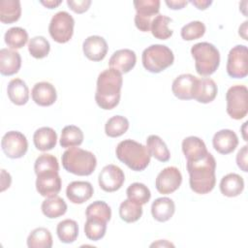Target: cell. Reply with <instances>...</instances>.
<instances>
[{"mask_svg":"<svg viewBox=\"0 0 248 248\" xmlns=\"http://www.w3.org/2000/svg\"><path fill=\"white\" fill-rule=\"evenodd\" d=\"M175 211V204L173 201L168 197L156 199L151 205L152 217L158 222L169 221Z\"/></svg>","mask_w":248,"mask_h":248,"instance_id":"cell-23","label":"cell"},{"mask_svg":"<svg viewBox=\"0 0 248 248\" xmlns=\"http://www.w3.org/2000/svg\"><path fill=\"white\" fill-rule=\"evenodd\" d=\"M29 248H50L52 246V236L50 232L43 227L34 229L27 237Z\"/></svg>","mask_w":248,"mask_h":248,"instance_id":"cell-32","label":"cell"},{"mask_svg":"<svg viewBox=\"0 0 248 248\" xmlns=\"http://www.w3.org/2000/svg\"><path fill=\"white\" fill-rule=\"evenodd\" d=\"M218 87L215 81L209 78H202L198 80L197 90L194 99L202 104L211 103L217 96Z\"/></svg>","mask_w":248,"mask_h":248,"instance_id":"cell-26","label":"cell"},{"mask_svg":"<svg viewBox=\"0 0 248 248\" xmlns=\"http://www.w3.org/2000/svg\"><path fill=\"white\" fill-rule=\"evenodd\" d=\"M247 156H248L247 145H244L236 154V164L238 168L244 172H247Z\"/></svg>","mask_w":248,"mask_h":248,"instance_id":"cell-45","label":"cell"},{"mask_svg":"<svg viewBox=\"0 0 248 248\" xmlns=\"http://www.w3.org/2000/svg\"><path fill=\"white\" fill-rule=\"evenodd\" d=\"M62 166L68 171L76 175H90L96 169L97 159L95 155L79 147H71L67 149L62 157Z\"/></svg>","mask_w":248,"mask_h":248,"instance_id":"cell-4","label":"cell"},{"mask_svg":"<svg viewBox=\"0 0 248 248\" xmlns=\"http://www.w3.org/2000/svg\"><path fill=\"white\" fill-rule=\"evenodd\" d=\"M125 181L123 170L112 164L105 166L99 173L98 182L102 190L108 193L119 190Z\"/></svg>","mask_w":248,"mask_h":248,"instance_id":"cell-12","label":"cell"},{"mask_svg":"<svg viewBox=\"0 0 248 248\" xmlns=\"http://www.w3.org/2000/svg\"><path fill=\"white\" fill-rule=\"evenodd\" d=\"M244 189V180L237 173H228L220 181L221 193L229 198L239 196Z\"/></svg>","mask_w":248,"mask_h":248,"instance_id":"cell-27","label":"cell"},{"mask_svg":"<svg viewBox=\"0 0 248 248\" xmlns=\"http://www.w3.org/2000/svg\"><path fill=\"white\" fill-rule=\"evenodd\" d=\"M62 186L58 171H44L37 174L36 189L37 192L46 198L56 196Z\"/></svg>","mask_w":248,"mask_h":248,"instance_id":"cell-14","label":"cell"},{"mask_svg":"<svg viewBox=\"0 0 248 248\" xmlns=\"http://www.w3.org/2000/svg\"><path fill=\"white\" fill-rule=\"evenodd\" d=\"M1 147L7 157L18 159L26 154L28 141L22 133L18 131H9L2 138Z\"/></svg>","mask_w":248,"mask_h":248,"instance_id":"cell-11","label":"cell"},{"mask_svg":"<svg viewBox=\"0 0 248 248\" xmlns=\"http://www.w3.org/2000/svg\"><path fill=\"white\" fill-rule=\"evenodd\" d=\"M50 50L49 42L43 36H36L28 43V51L34 58L42 59L48 55Z\"/></svg>","mask_w":248,"mask_h":248,"instance_id":"cell-40","label":"cell"},{"mask_svg":"<svg viewBox=\"0 0 248 248\" xmlns=\"http://www.w3.org/2000/svg\"><path fill=\"white\" fill-rule=\"evenodd\" d=\"M107 223L108 222L97 218H86L84 224V233L86 237L93 241H98L103 238L106 234Z\"/></svg>","mask_w":248,"mask_h":248,"instance_id":"cell-38","label":"cell"},{"mask_svg":"<svg viewBox=\"0 0 248 248\" xmlns=\"http://www.w3.org/2000/svg\"><path fill=\"white\" fill-rule=\"evenodd\" d=\"M181 182L180 170L176 167H167L157 175L155 186L160 194L169 195L175 192L180 187Z\"/></svg>","mask_w":248,"mask_h":248,"instance_id":"cell-13","label":"cell"},{"mask_svg":"<svg viewBox=\"0 0 248 248\" xmlns=\"http://www.w3.org/2000/svg\"><path fill=\"white\" fill-rule=\"evenodd\" d=\"M165 3L171 10H180V9H183L188 4V1H185V0H166Z\"/></svg>","mask_w":248,"mask_h":248,"instance_id":"cell-47","label":"cell"},{"mask_svg":"<svg viewBox=\"0 0 248 248\" xmlns=\"http://www.w3.org/2000/svg\"><path fill=\"white\" fill-rule=\"evenodd\" d=\"M94 189L88 181H73L66 189L68 200L76 204H81L87 202L93 195Z\"/></svg>","mask_w":248,"mask_h":248,"instance_id":"cell-20","label":"cell"},{"mask_svg":"<svg viewBox=\"0 0 248 248\" xmlns=\"http://www.w3.org/2000/svg\"><path fill=\"white\" fill-rule=\"evenodd\" d=\"M86 218H97L108 222L111 218V209L103 201H96L90 203L85 210Z\"/></svg>","mask_w":248,"mask_h":248,"instance_id":"cell-41","label":"cell"},{"mask_svg":"<svg viewBox=\"0 0 248 248\" xmlns=\"http://www.w3.org/2000/svg\"><path fill=\"white\" fill-rule=\"evenodd\" d=\"M40 3L47 9H54V8L58 7L62 3V1L61 0H46V1H40Z\"/></svg>","mask_w":248,"mask_h":248,"instance_id":"cell-49","label":"cell"},{"mask_svg":"<svg viewBox=\"0 0 248 248\" xmlns=\"http://www.w3.org/2000/svg\"><path fill=\"white\" fill-rule=\"evenodd\" d=\"M191 54L195 59L197 73L208 77L215 73L220 64V53L217 47L207 42L197 43L191 47Z\"/></svg>","mask_w":248,"mask_h":248,"instance_id":"cell-5","label":"cell"},{"mask_svg":"<svg viewBox=\"0 0 248 248\" xmlns=\"http://www.w3.org/2000/svg\"><path fill=\"white\" fill-rule=\"evenodd\" d=\"M216 161L211 153L195 162H187L190 188L197 194L204 195L211 192L216 183Z\"/></svg>","mask_w":248,"mask_h":248,"instance_id":"cell-2","label":"cell"},{"mask_svg":"<svg viewBox=\"0 0 248 248\" xmlns=\"http://www.w3.org/2000/svg\"><path fill=\"white\" fill-rule=\"evenodd\" d=\"M122 83V74L118 71L109 68L101 72L97 78L95 93L97 105L106 110L114 108L120 101Z\"/></svg>","mask_w":248,"mask_h":248,"instance_id":"cell-1","label":"cell"},{"mask_svg":"<svg viewBox=\"0 0 248 248\" xmlns=\"http://www.w3.org/2000/svg\"><path fill=\"white\" fill-rule=\"evenodd\" d=\"M42 212L49 219H55L64 215L67 211V203L65 201L56 196L46 198L41 205Z\"/></svg>","mask_w":248,"mask_h":248,"instance_id":"cell-28","label":"cell"},{"mask_svg":"<svg viewBox=\"0 0 248 248\" xmlns=\"http://www.w3.org/2000/svg\"><path fill=\"white\" fill-rule=\"evenodd\" d=\"M146 147L150 156L160 162H168L170 158V150L165 141L157 135H150L146 140Z\"/></svg>","mask_w":248,"mask_h":248,"instance_id":"cell-30","label":"cell"},{"mask_svg":"<svg viewBox=\"0 0 248 248\" xmlns=\"http://www.w3.org/2000/svg\"><path fill=\"white\" fill-rule=\"evenodd\" d=\"M246 125H247V122H245L244 124H243V126H242V129H243V139H244V140L245 141H247V138H246V135H245V128H246Z\"/></svg>","mask_w":248,"mask_h":248,"instance_id":"cell-52","label":"cell"},{"mask_svg":"<svg viewBox=\"0 0 248 248\" xmlns=\"http://www.w3.org/2000/svg\"><path fill=\"white\" fill-rule=\"evenodd\" d=\"M129 129V121L122 115L110 117L105 125V133L109 138H118L125 134Z\"/></svg>","mask_w":248,"mask_h":248,"instance_id":"cell-36","label":"cell"},{"mask_svg":"<svg viewBox=\"0 0 248 248\" xmlns=\"http://www.w3.org/2000/svg\"><path fill=\"white\" fill-rule=\"evenodd\" d=\"M205 25L202 21L195 20L185 24L180 31V35L185 41H193L202 37L205 33Z\"/></svg>","mask_w":248,"mask_h":248,"instance_id":"cell-43","label":"cell"},{"mask_svg":"<svg viewBox=\"0 0 248 248\" xmlns=\"http://www.w3.org/2000/svg\"><path fill=\"white\" fill-rule=\"evenodd\" d=\"M190 3L193 4L199 10H205L212 4V1H209V0H192V1H190Z\"/></svg>","mask_w":248,"mask_h":248,"instance_id":"cell-48","label":"cell"},{"mask_svg":"<svg viewBox=\"0 0 248 248\" xmlns=\"http://www.w3.org/2000/svg\"><path fill=\"white\" fill-rule=\"evenodd\" d=\"M21 67L20 54L9 48L0 50V73L2 76H13L16 74Z\"/></svg>","mask_w":248,"mask_h":248,"instance_id":"cell-22","label":"cell"},{"mask_svg":"<svg viewBox=\"0 0 248 248\" xmlns=\"http://www.w3.org/2000/svg\"><path fill=\"white\" fill-rule=\"evenodd\" d=\"M160 4L159 0L134 1V7L137 12L135 16V25L140 31H150L152 20L159 15Z\"/></svg>","mask_w":248,"mask_h":248,"instance_id":"cell-9","label":"cell"},{"mask_svg":"<svg viewBox=\"0 0 248 248\" xmlns=\"http://www.w3.org/2000/svg\"><path fill=\"white\" fill-rule=\"evenodd\" d=\"M212 144L218 153L227 155L235 150L238 145V138L232 130L223 129L214 134Z\"/></svg>","mask_w":248,"mask_h":248,"instance_id":"cell-17","label":"cell"},{"mask_svg":"<svg viewBox=\"0 0 248 248\" xmlns=\"http://www.w3.org/2000/svg\"><path fill=\"white\" fill-rule=\"evenodd\" d=\"M57 236L63 243H73L78 235V225L75 220L65 219L58 223Z\"/></svg>","mask_w":248,"mask_h":248,"instance_id":"cell-33","label":"cell"},{"mask_svg":"<svg viewBox=\"0 0 248 248\" xmlns=\"http://www.w3.org/2000/svg\"><path fill=\"white\" fill-rule=\"evenodd\" d=\"M74 26L75 20L73 16L65 11H61L51 17L48 32L53 41L59 44H65L72 39Z\"/></svg>","mask_w":248,"mask_h":248,"instance_id":"cell-8","label":"cell"},{"mask_svg":"<svg viewBox=\"0 0 248 248\" xmlns=\"http://www.w3.org/2000/svg\"><path fill=\"white\" fill-rule=\"evenodd\" d=\"M198 80L199 78L191 74H182L173 80L171 91L179 100H192L195 97Z\"/></svg>","mask_w":248,"mask_h":248,"instance_id":"cell-15","label":"cell"},{"mask_svg":"<svg viewBox=\"0 0 248 248\" xmlns=\"http://www.w3.org/2000/svg\"><path fill=\"white\" fill-rule=\"evenodd\" d=\"M115 154L119 161L135 171L145 170L151 157L146 146L133 140L120 141L116 146Z\"/></svg>","mask_w":248,"mask_h":248,"instance_id":"cell-3","label":"cell"},{"mask_svg":"<svg viewBox=\"0 0 248 248\" xmlns=\"http://www.w3.org/2000/svg\"><path fill=\"white\" fill-rule=\"evenodd\" d=\"M171 22V18L164 16L158 15L151 23L150 31L152 35L159 40H168L172 36V30L169 28V24Z\"/></svg>","mask_w":248,"mask_h":248,"instance_id":"cell-34","label":"cell"},{"mask_svg":"<svg viewBox=\"0 0 248 248\" xmlns=\"http://www.w3.org/2000/svg\"><path fill=\"white\" fill-rule=\"evenodd\" d=\"M12 183V177L9 172H7L5 170H1V191H5L7 188L11 186Z\"/></svg>","mask_w":248,"mask_h":248,"instance_id":"cell-46","label":"cell"},{"mask_svg":"<svg viewBox=\"0 0 248 248\" xmlns=\"http://www.w3.org/2000/svg\"><path fill=\"white\" fill-rule=\"evenodd\" d=\"M83 133L78 126L68 125L62 129L60 145L64 148L78 147L83 141Z\"/></svg>","mask_w":248,"mask_h":248,"instance_id":"cell-31","label":"cell"},{"mask_svg":"<svg viewBox=\"0 0 248 248\" xmlns=\"http://www.w3.org/2000/svg\"><path fill=\"white\" fill-rule=\"evenodd\" d=\"M150 246H151V247H153V246H163V247H166V246H171V247H173L174 245H173L172 243H170V242L167 241V240H159L158 242H154V243H152Z\"/></svg>","mask_w":248,"mask_h":248,"instance_id":"cell-51","label":"cell"},{"mask_svg":"<svg viewBox=\"0 0 248 248\" xmlns=\"http://www.w3.org/2000/svg\"><path fill=\"white\" fill-rule=\"evenodd\" d=\"M137 55L134 50L129 48L118 49L110 56L109 68L118 71L121 74L129 73L136 65Z\"/></svg>","mask_w":248,"mask_h":248,"instance_id":"cell-18","label":"cell"},{"mask_svg":"<svg viewBox=\"0 0 248 248\" xmlns=\"http://www.w3.org/2000/svg\"><path fill=\"white\" fill-rule=\"evenodd\" d=\"M182 151L187 162L202 160L208 153L206 145L202 140L198 137H187L182 141Z\"/></svg>","mask_w":248,"mask_h":248,"instance_id":"cell-21","label":"cell"},{"mask_svg":"<svg viewBox=\"0 0 248 248\" xmlns=\"http://www.w3.org/2000/svg\"><path fill=\"white\" fill-rule=\"evenodd\" d=\"M31 96L32 100L41 107H49L57 99L55 87L47 81L37 82L32 88Z\"/></svg>","mask_w":248,"mask_h":248,"instance_id":"cell-19","label":"cell"},{"mask_svg":"<svg viewBox=\"0 0 248 248\" xmlns=\"http://www.w3.org/2000/svg\"><path fill=\"white\" fill-rule=\"evenodd\" d=\"M21 6L18 0H2L0 2V21L4 24H11L19 19Z\"/></svg>","mask_w":248,"mask_h":248,"instance_id":"cell-29","label":"cell"},{"mask_svg":"<svg viewBox=\"0 0 248 248\" xmlns=\"http://www.w3.org/2000/svg\"><path fill=\"white\" fill-rule=\"evenodd\" d=\"M141 61L145 70L157 74L172 65L174 55L167 46L156 44L147 46L142 51Z\"/></svg>","mask_w":248,"mask_h":248,"instance_id":"cell-6","label":"cell"},{"mask_svg":"<svg viewBox=\"0 0 248 248\" xmlns=\"http://www.w3.org/2000/svg\"><path fill=\"white\" fill-rule=\"evenodd\" d=\"M247 23H248V21L245 20V21L239 26V29H238V34H239V36H241L244 40H247Z\"/></svg>","mask_w":248,"mask_h":248,"instance_id":"cell-50","label":"cell"},{"mask_svg":"<svg viewBox=\"0 0 248 248\" xmlns=\"http://www.w3.org/2000/svg\"><path fill=\"white\" fill-rule=\"evenodd\" d=\"M108 44L106 40L97 35L87 37L82 44V50L84 55L91 61H102L108 53Z\"/></svg>","mask_w":248,"mask_h":248,"instance_id":"cell-16","label":"cell"},{"mask_svg":"<svg viewBox=\"0 0 248 248\" xmlns=\"http://www.w3.org/2000/svg\"><path fill=\"white\" fill-rule=\"evenodd\" d=\"M91 1L90 0H68L67 1V5L69 6V8L75 12L76 14H83L85 13L90 5H91Z\"/></svg>","mask_w":248,"mask_h":248,"instance_id":"cell-44","label":"cell"},{"mask_svg":"<svg viewBox=\"0 0 248 248\" xmlns=\"http://www.w3.org/2000/svg\"><path fill=\"white\" fill-rule=\"evenodd\" d=\"M227 73L233 78H243L247 77L248 49L246 46L237 45L230 50L227 61Z\"/></svg>","mask_w":248,"mask_h":248,"instance_id":"cell-10","label":"cell"},{"mask_svg":"<svg viewBox=\"0 0 248 248\" xmlns=\"http://www.w3.org/2000/svg\"><path fill=\"white\" fill-rule=\"evenodd\" d=\"M142 215V207L140 204L125 200L120 203L119 206V216L126 223L137 222Z\"/></svg>","mask_w":248,"mask_h":248,"instance_id":"cell-37","label":"cell"},{"mask_svg":"<svg viewBox=\"0 0 248 248\" xmlns=\"http://www.w3.org/2000/svg\"><path fill=\"white\" fill-rule=\"evenodd\" d=\"M35 147L40 151H48L55 147L57 142V134L50 127H41L33 135Z\"/></svg>","mask_w":248,"mask_h":248,"instance_id":"cell-24","label":"cell"},{"mask_svg":"<svg viewBox=\"0 0 248 248\" xmlns=\"http://www.w3.org/2000/svg\"><path fill=\"white\" fill-rule=\"evenodd\" d=\"M127 197L130 201L137 202L140 205L147 203L151 198L150 190L146 185L140 182L132 183L126 191Z\"/></svg>","mask_w":248,"mask_h":248,"instance_id":"cell-39","label":"cell"},{"mask_svg":"<svg viewBox=\"0 0 248 248\" xmlns=\"http://www.w3.org/2000/svg\"><path fill=\"white\" fill-rule=\"evenodd\" d=\"M7 94L10 101L16 106H23L29 100V89L26 83L20 78H13L7 87Z\"/></svg>","mask_w":248,"mask_h":248,"instance_id":"cell-25","label":"cell"},{"mask_svg":"<svg viewBox=\"0 0 248 248\" xmlns=\"http://www.w3.org/2000/svg\"><path fill=\"white\" fill-rule=\"evenodd\" d=\"M34 170L36 175L44 171H59V164L57 158L47 153L40 155L35 161Z\"/></svg>","mask_w":248,"mask_h":248,"instance_id":"cell-42","label":"cell"},{"mask_svg":"<svg viewBox=\"0 0 248 248\" xmlns=\"http://www.w3.org/2000/svg\"><path fill=\"white\" fill-rule=\"evenodd\" d=\"M227 113L233 119L244 118L248 112V89L245 85H233L226 94Z\"/></svg>","mask_w":248,"mask_h":248,"instance_id":"cell-7","label":"cell"},{"mask_svg":"<svg viewBox=\"0 0 248 248\" xmlns=\"http://www.w3.org/2000/svg\"><path fill=\"white\" fill-rule=\"evenodd\" d=\"M4 41L9 47L18 49L26 45L28 41V33L21 27H12L6 31Z\"/></svg>","mask_w":248,"mask_h":248,"instance_id":"cell-35","label":"cell"}]
</instances>
